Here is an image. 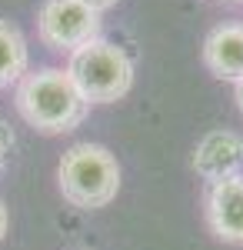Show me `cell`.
Masks as SVG:
<instances>
[{"mask_svg": "<svg viewBox=\"0 0 243 250\" xmlns=\"http://www.w3.org/2000/svg\"><path fill=\"white\" fill-rule=\"evenodd\" d=\"M37 37L50 50L74 54L77 47L100 37V14L80 0H43L37 14Z\"/></svg>", "mask_w": 243, "mask_h": 250, "instance_id": "4", "label": "cell"}, {"mask_svg": "<svg viewBox=\"0 0 243 250\" xmlns=\"http://www.w3.org/2000/svg\"><path fill=\"white\" fill-rule=\"evenodd\" d=\"M63 200L77 210H100L120 193V164L100 144H74L57 164Z\"/></svg>", "mask_w": 243, "mask_h": 250, "instance_id": "2", "label": "cell"}, {"mask_svg": "<svg viewBox=\"0 0 243 250\" xmlns=\"http://www.w3.org/2000/svg\"><path fill=\"white\" fill-rule=\"evenodd\" d=\"M223 3H243V0H223Z\"/></svg>", "mask_w": 243, "mask_h": 250, "instance_id": "13", "label": "cell"}, {"mask_svg": "<svg viewBox=\"0 0 243 250\" xmlns=\"http://www.w3.org/2000/svg\"><path fill=\"white\" fill-rule=\"evenodd\" d=\"M7 227H10V213H7V207H3V200H0V240L7 237Z\"/></svg>", "mask_w": 243, "mask_h": 250, "instance_id": "11", "label": "cell"}, {"mask_svg": "<svg viewBox=\"0 0 243 250\" xmlns=\"http://www.w3.org/2000/svg\"><path fill=\"white\" fill-rule=\"evenodd\" d=\"M27 63H30V50H27V40L14 23L0 20V90L20 83V77L27 74Z\"/></svg>", "mask_w": 243, "mask_h": 250, "instance_id": "8", "label": "cell"}, {"mask_svg": "<svg viewBox=\"0 0 243 250\" xmlns=\"http://www.w3.org/2000/svg\"><path fill=\"white\" fill-rule=\"evenodd\" d=\"M17 110L20 117L40 134H67L83 124L87 100L80 97L74 80L60 67H43L34 74H23L17 83Z\"/></svg>", "mask_w": 243, "mask_h": 250, "instance_id": "1", "label": "cell"}, {"mask_svg": "<svg viewBox=\"0 0 243 250\" xmlns=\"http://www.w3.org/2000/svg\"><path fill=\"white\" fill-rule=\"evenodd\" d=\"M80 3H87L90 10H97V14H103V10H110L117 0H80Z\"/></svg>", "mask_w": 243, "mask_h": 250, "instance_id": "10", "label": "cell"}, {"mask_svg": "<svg viewBox=\"0 0 243 250\" xmlns=\"http://www.w3.org/2000/svg\"><path fill=\"white\" fill-rule=\"evenodd\" d=\"M237 107H240V114H243V80H237Z\"/></svg>", "mask_w": 243, "mask_h": 250, "instance_id": "12", "label": "cell"}, {"mask_svg": "<svg viewBox=\"0 0 243 250\" xmlns=\"http://www.w3.org/2000/svg\"><path fill=\"white\" fill-rule=\"evenodd\" d=\"M203 213H206V227L217 240L243 247V173L206 184Z\"/></svg>", "mask_w": 243, "mask_h": 250, "instance_id": "5", "label": "cell"}, {"mask_svg": "<svg viewBox=\"0 0 243 250\" xmlns=\"http://www.w3.org/2000/svg\"><path fill=\"white\" fill-rule=\"evenodd\" d=\"M10 147H14V130L0 120V170H3V164H7V157H10Z\"/></svg>", "mask_w": 243, "mask_h": 250, "instance_id": "9", "label": "cell"}, {"mask_svg": "<svg viewBox=\"0 0 243 250\" xmlns=\"http://www.w3.org/2000/svg\"><path fill=\"white\" fill-rule=\"evenodd\" d=\"M67 74L87 104H117L133 87V60L117 43L97 37L70 54Z\"/></svg>", "mask_w": 243, "mask_h": 250, "instance_id": "3", "label": "cell"}, {"mask_svg": "<svg viewBox=\"0 0 243 250\" xmlns=\"http://www.w3.org/2000/svg\"><path fill=\"white\" fill-rule=\"evenodd\" d=\"M203 63L217 80H243V23H220L203 40Z\"/></svg>", "mask_w": 243, "mask_h": 250, "instance_id": "7", "label": "cell"}, {"mask_svg": "<svg viewBox=\"0 0 243 250\" xmlns=\"http://www.w3.org/2000/svg\"><path fill=\"white\" fill-rule=\"evenodd\" d=\"M193 170L200 180L217 184L243 170V137L233 130H210L193 147Z\"/></svg>", "mask_w": 243, "mask_h": 250, "instance_id": "6", "label": "cell"}]
</instances>
